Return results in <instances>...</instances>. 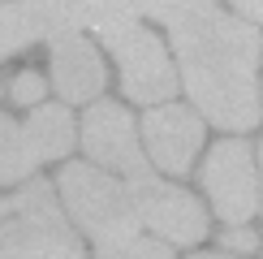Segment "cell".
Here are the masks:
<instances>
[{
  "label": "cell",
  "instance_id": "6da1fadb",
  "mask_svg": "<svg viewBox=\"0 0 263 259\" xmlns=\"http://www.w3.org/2000/svg\"><path fill=\"white\" fill-rule=\"evenodd\" d=\"M173 35L177 78L199 108L203 121L224 134H246L263 121L259 95V65H263V35L255 22L237 17L233 9L216 5L164 26Z\"/></svg>",
  "mask_w": 263,
  "mask_h": 259
},
{
  "label": "cell",
  "instance_id": "7a4b0ae2",
  "mask_svg": "<svg viewBox=\"0 0 263 259\" xmlns=\"http://www.w3.org/2000/svg\"><path fill=\"white\" fill-rule=\"evenodd\" d=\"M52 186H57V199H61L65 216L95 246H108V242L142 233L138 212L129 203V190L117 173L91 164V160H73V164H61Z\"/></svg>",
  "mask_w": 263,
  "mask_h": 259
},
{
  "label": "cell",
  "instance_id": "3957f363",
  "mask_svg": "<svg viewBox=\"0 0 263 259\" xmlns=\"http://www.w3.org/2000/svg\"><path fill=\"white\" fill-rule=\"evenodd\" d=\"M22 203L0 220V259H86L82 237L65 220L52 181H22Z\"/></svg>",
  "mask_w": 263,
  "mask_h": 259
},
{
  "label": "cell",
  "instance_id": "277c9868",
  "mask_svg": "<svg viewBox=\"0 0 263 259\" xmlns=\"http://www.w3.org/2000/svg\"><path fill=\"white\" fill-rule=\"evenodd\" d=\"M95 35L108 43V52L117 61V82H121L125 100L151 108V104H164L177 95V86H181L177 65H173V57L164 52V39L147 26L142 13H125V17L100 26Z\"/></svg>",
  "mask_w": 263,
  "mask_h": 259
},
{
  "label": "cell",
  "instance_id": "5b68a950",
  "mask_svg": "<svg viewBox=\"0 0 263 259\" xmlns=\"http://www.w3.org/2000/svg\"><path fill=\"white\" fill-rule=\"evenodd\" d=\"M129 203L138 212V225L151 237L168 246H199L207 237V208L199 194L181 190L177 181H164L160 169H142L138 177H125Z\"/></svg>",
  "mask_w": 263,
  "mask_h": 259
},
{
  "label": "cell",
  "instance_id": "8992f818",
  "mask_svg": "<svg viewBox=\"0 0 263 259\" xmlns=\"http://www.w3.org/2000/svg\"><path fill=\"white\" fill-rule=\"evenodd\" d=\"M199 186L207 194V203H212V212L224 225H246L259 212V164H255L250 143H242L237 134L216 143L203 156Z\"/></svg>",
  "mask_w": 263,
  "mask_h": 259
},
{
  "label": "cell",
  "instance_id": "52a82bcc",
  "mask_svg": "<svg viewBox=\"0 0 263 259\" xmlns=\"http://www.w3.org/2000/svg\"><path fill=\"white\" fill-rule=\"evenodd\" d=\"M78 143L86 151L91 164H100L117 177H138L142 169H151L147 151H142V134H138V121L129 117L125 104L117 100H91L82 125H78Z\"/></svg>",
  "mask_w": 263,
  "mask_h": 259
},
{
  "label": "cell",
  "instance_id": "ba28073f",
  "mask_svg": "<svg viewBox=\"0 0 263 259\" xmlns=\"http://www.w3.org/2000/svg\"><path fill=\"white\" fill-rule=\"evenodd\" d=\"M138 134H142V151H147L151 169L168 173V177H185L203 147V117L190 104L164 100L147 108Z\"/></svg>",
  "mask_w": 263,
  "mask_h": 259
},
{
  "label": "cell",
  "instance_id": "9c48e42d",
  "mask_svg": "<svg viewBox=\"0 0 263 259\" xmlns=\"http://www.w3.org/2000/svg\"><path fill=\"white\" fill-rule=\"evenodd\" d=\"M48 73H52V91L61 95V104H91L100 100L108 82L104 57L82 26H65L48 39Z\"/></svg>",
  "mask_w": 263,
  "mask_h": 259
},
{
  "label": "cell",
  "instance_id": "30bf717a",
  "mask_svg": "<svg viewBox=\"0 0 263 259\" xmlns=\"http://www.w3.org/2000/svg\"><path fill=\"white\" fill-rule=\"evenodd\" d=\"M65 26H82V0H9L0 5V61L52 39Z\"/></svg>",
  "mask_w": 263,
  "mask_h": 259
},
{
  "label": "cell",
  "instance_id": "8fae6325",
  "mask_svg": "<svg viewBox=\"0 0 263 259\" xmlns=\"http://www.w3.org/2000/svg\"><path fill=\"white\" fill-rule=\"evenodd\" d=\"M22 125H26V138L39 151L43 164H57L78 147V125H73L69 108H61V104H35V113Z\"/></svg>",
  "mask_w": 263,
  "mask_h": 259
},
{
  "label": "cell",
  "instance_id": "7c38bea8",
  "mask_svg": "<svg viewBox=\"0 0 263 259\" xmlns=\"http://www.w3.org/2000/svg\"><path fill=\"white\" fill-rule=\"evenodd\" d=\"M43 169L39 151L30 147L26 125L0 113V186H22Z\"/></svg>",
  "mask_w": 263,
  "mask_h": 259
},
{
  "label": "cell",
  "instance_id": "4fadbf2b",
  "mask_svg": "<svg viewBox=\"0 0 263 259\" xmlns=\"http://www.w3.org/2000/svg\"><path fill=\"white\" fill-rule=\"evenodd\" d=\"M95 259H173V246L160 242V237L134 233V237H121V242L95 246Z\"/></svg>",
  "mask_w": 263,
  "mask_h": 259
},
{
  "label": "cell",
  "instance_id": "5bb4252c",
  "mask_svg": "<svg viewBox=\"0 0 263 259\" xmlns=\"http://www.w3.org/2000/svg\"><path fill=\"white\" fill-rule=\"evenodd\" d=\"M207 5H216V0H134L138 13L147 22H160V26H173V22L199 13V9H207Z\"/></svg>",
  "mask_w": 263,
  "mask_h": 259
},
{
  "label": "cell",
  "instance_id": "9a60e30c",
  "mask_svg": "<svg viewBox=\"0 0 263 259\" xmlns=\"http://www.w3.org/2000/svg\"><path fill=\"white\" fill-rule=\"evenodd\" d=\"M9 95H13V104H22V108H35V104L48 100V82H43V73H35V69H22L13 78V86H9Z\"/></svg>",
  "mask_w": 263,
  "mask_h": 259
},
{
  "label": "cell",
  "instance_id": "2e32d148",
  "mask_svg": "<svg viewBox=\"0 0 263 259\" xmlns=\"http://www.w3.org/2000/svg\"><path fill=\"white\" fill-rule=\"evenodd\" d=\"M220 246H224V255H233V259L255 255V251H259V233L250 229V220H246V225H229V229L220 233Z\"/></svg>",
  "mask_w": 263,
  "mask_h": 259
},
{
  "label": "cell",
  "instance_id": "e0dca14e",
  "mask_svg": "<svg viewBox=\"0 0 263 259\" xmlns=\"http://www.w3.org/2000/svg\"><path fill=\"white\" fill-rule=\"evenodd\" d=\"M220 5H229L237 17L255 22V26H263V0H220Z\"/></svg>",
  "mask_w": 263,
  "mask_h": 259
},
{
  "label": "cell",
  "instance_id": "ac0fdd59",
  "mask_svg": "<svg viewBox=\"0 0 263 259\" xmlns=\"http://www.w3.org/2000/svg\"><path fill=\"white\" fill-rule=\"evenodd\" d=\"M17 203H22V190L0 194V220H5V216H13V212H17Z\"/></svg>",
  "mask_w": 263,
  "mask_h": 259
},
{
  "label": "cell",
  "instance_id": "d6986e66",
  "mask_svg": "<svg viewBox=\"0 0 263 259\" xmlns=\"http://www.w3.org/2000/svg\"><path fill=\"white\" fill-rule=\"evenodd\" d=\"M259 212H263V147H259Z\"/></svg>",
  "mask_w": 263,
  "mask_h": 259
},
{
  "label": "cell",
  "instance_id": "ffe728a7",
  "mask_svg": "<svg viewBox=\"0 0 263 259\" xmlns=\"http://www.w3.org/2000/svg\"><path fill=\"white\" fill-rule=\"evenodd\" d=\"M190 259H233V255H190Z\"/></svg>",
  "mask_w": 263,
  "mask_h": 259
},
{
  "label": "cell",
  "instance_id": "44dd1931",
  "mask_svg": "<svg viewBox=\"0 0 263 259\" xmlns=\"http://www.w3.org/2000/svg\"><path fill=\"white\" fill-rule=\"evenodd\" d=\"M0 91H5V86H0Z\"/></svg>",
  "mask_w": 263,
  "mask_h": 259
}]
</instances>
